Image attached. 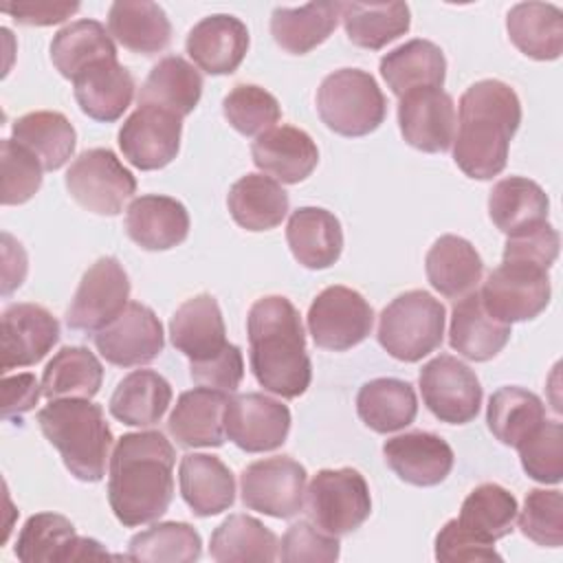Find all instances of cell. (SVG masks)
I'll list each match as a JSON object with an SVG mask.
<instances>
[{"label":"cell","instance_id":"24","mask_svg":"<svg viewBox=\"0 0 563 563\" xmlns=\"http://www.w3.org/2000/svg\"><path fill=\"white\" fill-rule=\"evenodd\" d=\"M128 238L145 251H167L189 235V213L176 198L145 194L130 202L125 211Z\"/></svg>","mask_w":563,"mask_h":563},{"label":"cell","instance_id":"36","mask_svg":"<svg viewBox=\"0 0 563 563\" xmlns=\"http://www.w3.org/2000/svg\"><path fill=\"white\" fill-rule=\"evenodd\" d=\"M356 413L372 431L394 433L413 422L418 413V398L407 380L374 378L358 389Z\"/></svg>","mask_w":563,"mask_h":563},{"label":"cell","instance_id":"9","mask_svg":"<svg viewBox=\"0 0 563 563\" xmlns=\"http://www.w3.org/2000/svg\"><path fill=\"white\" fill-rule=\"evenodd\" d=\"M70 198L97 216H117L136 191V178L112 150L92 147L81 152L66 172Z\"/></svg>","mask_w":563,"mask_h":563},{"label":"cell","instance_id":"34","mask_svg":"<svg viewBox=\"0 0 563 563\" xmlns=\"http://www.w3.org/2000/svg\"><path fill=\"white\" fill-rule=\"evenodd\" d=\"M339 18V2L277 7L271 13V35L286 53L306 55L332 35Z\"/></svg>","mask_w":563,"mask_h":563},{"label":"cell","instance_id":"17","mask_svg":"<svg viewBox=\"0 0 563 563\" xmlns=\"http://www.w3.org/2000/svg\"><path fill=\"white\" fill-rule=\"evenodd\" d=\"M402 139L420 152H446L455 136V103L442 88H416L398 101Z\"/></svg>","mask_w":563,"mask_h":563},{"label":"cell","instance_id":"30","mask_svg":"<svg viewBox=\"0 0 563 563\" xmlns=\"http://www.w3.org/2000/svg\"><path fill=\"white\" fill-rule=\"evenodd\" d=\"M429 284L446 299L473 292L484 275V262L475 246L460 235H440L424 257Z\"/></svg>","mask_w":563,"mask_h":563},{"label":"cell","instance_id":"32","mask_svg":"<svg viewBox=\"0 0 563 563\" xmlns=\"http://www.w3.org/2000/svg\"><path fill=\"white\" fill-rule=\"evenodd\" d=\"M110 35L128 51L156 55L172 42V24L161 4L150 0H119L108 11Z\"/></svg>","mask_w":563,"mask_h":563},{"label":"cell","instance_id":"35","mask_svg":"<svg viewBox=\"0 0 563 563\" xmlns=\"http://www.w3.org/2000/svg\"><path fill=\"white\" fill-rule=\"evenodd\" d=\"M227 207L235 224L242 229L268 231L282 224L290 200L275 178L264 174H246L231 185Z\"/></svg>","mask_w":563,"mask_h":563},{"label":"cell","instance_id":"57","mask_svg":"<svg viewBox=\"0 0 563 563\" xmlns=\"http://www.w3.org/2000/svg\"><path fill=\"white\" fill-rule=\"evenodd\" d=\"M42 385L29 372L2 378V418L22 416L31 411L40 400Z\"/></svg>","mask_w":563,"mask_h":563},{"label":"cell","instance_id":"19","mask_svg":"<svg viewBox=\"0 0 563 563\" xmlns=\"http://www.w3.org/2000/svg\"><path fill=\"white\" fill-rule=\"evenodd\" d=\"M387 466L411 486H438L453 468V449L431 431H409L383 444Z\"/></svg>","mask_w":563,"mask_h":563},{"label":"cell","instance_id":"58","mask_svg":"<svg viewBox=\"0 0 563 563\" xmlns=\"http://www.w3.org/2000/svg\"><path fill=\"white\" fill-rule=\"evenodd\" d=\"M2 295H9L20 288L26 275V253L9 233H2Z\"/></svg>","mask_w":563,"mask_h":563},{"label":"cell","instance_id":"27","mask_svg":"<svg viewBox=\"0 0 563 563\" xmlns=\"http://www.w3.org/2000/svg\"><path fill=\"white\" fill-rule=\"evenodd\" d=\"M178 484L185 504L198 517H213L235 501V479L229 466L207 453H187L178 466Z\"/></svg>","mask_w":563,"mask_h":563},{"label":"cell","instance_id":"5","mask_svg":"<svg viewBox=\"0 0 563 563\" xmlns=\"http://www.w3.org/2000/svg\"><path fill=\"white\" fill-rule=\"evenodd\" d=\"M446 310L427 290H407L391 299L378 317L380 347L402 363H418L440 347Z\"/></svg>","mask_w":563,"mask_h":563},{"label":"cell","instance_id":"55","mask_svg":"<svg viewBox=\"0 0 563 563\" xmlns=\"http://www.w3.org/2000/svg\"><path fill=\"white\" fill-rule=\"evenodd\" d=\"M559 257V233L552 224H541L528 233L506 240L504 260H521L550 268Z\"/></svg>","mask_w":563,"mask_h":563},{"label":"cell","instance_id":"2","mask_svg":"<svg viewBox=\"0 0 563 563\" xmlns=\"http://www.w3.org/2000/svg\"><path fill=\"white\" fill-rule=\"evenodd\" d=\"M519 123L521 101L508 84L499 79L475 81L460 97L453 136L455 165L475 180H490L501 174Z\"/></svg>","mask_w":563,"mask_h":563},{"label":"cell","instance_id":"37","mask_svg":"<svg viewBox=\"0 0 563 563\" xmlns=\"http://www.w3.org/2000/svg\"><path fill=\"white\" fill-rule=\"evenodd\" d=\"M13 141L37 156L46 172L64 167L77 145L73 123L55 110H37L22 114L11 125Z\"/></svg>","mask_w":563,"mask_h":563},{"label":"cell","instance_id":"10","mask_svg":"<svg viewBox=\"0 0 563 563\" xmlns=\"http://www.w3.org/2000/svg\"><path fill=\"white\" fill-rule=\"evenodd\" d=\"M306 319L317 347L345 352L369 336L374 310L358 290L328 286L314 297Z\"/></svg>","mask_w":563,"mask_h":563},{"label":"cell","instance_id":"12","mask_svg":"<svg viewBox=\"0 0 563 563\" xmlns=\"http://www.w3.org/2000/svg\"><path fill=\"white\" fill-rule=\"evenodd\" d=\"M420 394L427 409L446 424L471 422L482 405V385L475 372L451 354H440L420 369Z\"/></svg>","mask_w":563,"mask_h":563},{"label":"cell","instance_id":"13","mask_svg":"<svg viewBox=\"0 0 563 563\" xmlns=\"http://www.w3.org/2000/svg\"><path fill=\"white\" fill-rule=\"evenodd\" d=\"M130 299V277L117 257H99L81 277L66 310L73 330L97 332L114 321Z\"/></svg>","mask_w":563,"mask_h":563},{"label":"cell","instance_id":"47","mask_svg":"<svg viewBox=\"0 0 563 563\" xmlns=\"http://www.w3.org/2000/svg\"><path fill=\"white\" fill-rule=\"evenodd\" d=\"M202 554L200 534L185 521H163L130 539L125 559L152 563H194Z\"/></svg>","mask_w":563,"mask_h":563},{"label":"cell","instance_id":"51","mask_svg":"<svg viewBox=\"0 0 563 563\" xmlns=\"http://www.w3.org/2000/svg\"><path fill=\"white\" fill-rule=\"evenodd\" d=\"M2 205H22L42 187V163L13 139H2Z\"/></svg>","mask_w":563,"mask_h":563},{"label":"cell","instance_id":"52","mask_svg":"<svg viewBox=\"0 0 563 563\" xmlns=\"http://www.w3.org/2000/svg\"><path fill=\"white\" fill-rule=\"evenodd\" d=\"M339 552V537L319 530L312 521H297L284 532L277 556L286 563H332Z\"/></svg>","mask_w":563,"mask_h":563},{"label":"cell","instance_id":"21","mask_svg":"<svg viewBox=\"0 0 563 563\" xmlns=\"http://www.w3.org/2000/svg\"><path fill=\"white\" fill-rule=\"evenodd\" d=\"M187 55L209 75H231L249 51L246 24L229 13L202 18L187 35Z\"/></svg>","mask_w":563,"mask_h":563},{"label":"cell","instance_id":"56","mask_svg":"<svg viewBox=\"0 0 563 563\" xmlns=\"http://www.w3.org/2000/svg\"><path fill=\"white\" fill-rule=\"evenodd\" d=\"M18 24L26 26H51L68 20L79 11V2L66 0H26V2H2L0 7Z\"/></svg>","mask_w":563,"mask_h":563},{"label":"cell","instance_id":"20","mask_svg":"<svg viewBox=\"0 0 563 563\" xmlns=\"http://www.w3.org/2000/svg\"><path fill=\"white\" fill-rule=\"evenodd\" d=\"M169 339L189 363H207L220 356L229 341L216 297L202 292L183 301L172 314Z\"/></svg>","mask_w":563,"mask_h":563},{"label":"cell","instance_id":"26","mask_svg":"<svg viewBox=\"0 0 563 563\" xmlns=\"http://www.w3.org/2000/svg\"><path fill=\"white\" fill-rule=\"evenodd\" d=\"M286 242L292 257L312 271L330 268L343 251L339 218L321 207H299L286 224Z\"/></svg>","mask_w":563,"mask_h":563},{"label":"cell","instance_id":"40","mask_svg":"<svg viewBox=\"0 0 563 563\" xmlns=\"http://www.w3.org/2000/svg\"><path fill=\"white\" fill-rule=\"evenodd\" d=\"M345 35L352 44L380 51L409 31L407 2H339Z\"/></svg>","mask_w":563,"mask_h":563},{"label":"cell","instance_id":"45","mask_svg":"<svg viewBox=\"0 0 563 563\" xmlns=\"http://www.w3.org/2000/svg\"><path fill=\"white\" fill-rule=\"evenodd\" d=\"M517 499L499 484H479L462 501L457 523L479 541L493 543L510 534L517 519Z\"/></svg>","mask_w":563,"mask_h":563},{"label":"cell","instance_id":"3","mask_svg":"<svg viewBox=\"0 0 563 563\" xmlns=\"http://www.w3.org/2000/svg\"><path fill=\"white\" fill-rule=\"evenodd\" d=\"M255 380L282 398H299L312 378L299 310L282 295L260 297L246 317Z\"/></svg>","mask_w":563,"mask_h":563},{"label":"cell","instance_id":"39","mask_svg":"<svg viewBox=\"0 0 563 563\" xmlns=\"http://www.w3.org/2000/svg\"><path fill=\"white\" fill-rule=\"evenodd\" d=\"M202 95V77L194 64L180 55H167L152 66L139 92V106L150 103L178 117L194 112Z\"/></svg>","mask_w":563,"mask_h":563},{"label":"cell","instance_id":"50","mask_svg":"<svg viewBox=\"0 0 563 563\" xmlns=\"http://www.w3.org/2000/svg\"><path fill=\"white\" fill-rule=\"evenodd\" d=\"M523 537L543 548L563 543V497L561 490L532 488L526 495L523 510L517 512Z\"/></svg>","mask_w":563,"mask_h":563},{"label":"cell","instance_id":"42","mask_svg":"<svg viewBox=\"0 0 563 563\" xmlns=\"http://www.w3.org/2000/svg\"><path fill=\"white\" fill-rule=\"evenodd\" d=\"M545 420L543 400L517 385L497 389L486 407L490 433L506 446H519Z\"/></svg>","mask_w":563,"mask_h":563},{"label":"cell","instance_id":"48","mask_svg":"<svg viewBox=\"0 0 563 563\" xmlns=\"http://www.w3.org/2000/svg\"><path fill=\"white\" fill-rule=\"evenodd\" d=\"M224 119L244 136H260L282 119L279 101L255 84H238L222 99Z\"/></svg>","mask_w":563,"mask_h":563},{"label":"cell","instance_id":"18","mask_svg":"<svg viewBox=\"0 0 563 563\" xmlns=\"http://www.w3.org/2000/svg\"><path fill=\"white\" fill-rule=\"evenodd\" d=\"M57 341L59 323L44 306H9L2 312V374L13 367H29L40 363Z\"/></svg>","mask_w":563,"mask_h":563},{"label":"cell","instance_id":"54","mask_svg":"<svg viewBox=\"0 0 563 563\" xmlns=\"http://www.w3.org/2000/svg\"><path fill=\"white\" fill-rule=\"evenodd\" d=\"M189 376L200 387L220 389L227 394H233L244 376V361L238 345L229 343L227 350L207 361V363H189Z\"/></svg>","mask_w":563,"mask_h":563},{"label":"cell","instance_id":"8","mask_svg":"<svg viewBox=\"0 0 563 563\" xmlns=\"http://www.w3.org/2000/svg\"><path fill=\"white\" fill-rule=\"evenodd\" d=\"M550 295L548 268L521 260H501L479 290L486 312L508 325L539 317L548 308Z\"/></svg>","mask_w":563,"mask_h":563},{"label":"cell","instance_id":"15","mask_svg":"<svg viewBox=\"0 0 563 563\" xmlns=\"http://www.w3.org/2000/svg\"><path fill=\"white\" fill-rule=\"evenodd\" d=\"M183 117L141 103L119 130V147L130 165L143 172L169 165L180 150Z\"/></svg>","mask_w":563,"mask_h":563},{"label":"cell","instance_id":"43","mask_svg":"<svg viewBox=\"0 0 563 563\" xmlns=\"http://www.w3.org/2000/svg\"><path fill=\"white\" fill-rule=\"evenodd\" d=\"M103 367L99 358L81 345L62 347L42 374V396L48 400L92 398L99 394Z\"/></svg>","mask_w":563,"mask_h":563},{"label":"cell","instance_id":"4","mask_svg":"<svg viewBox=\"0 0 563 563\" xmlns=\"http://www.w3.org/2000/svg\"><path fill=\"white\" fill-rule=\"evenodd\" d=\"M44 438L59 451L64 466L79 482H99L110 466L112 429L103 409L88 398L48 400L37 411Z\"/></svg>","mask_w":563,"mask_h":563},{"label":"cell","instance_id":"33","mask_svg":"<svg viewBox=\"0 0 563 563\" xmlns=\"http://www.w3.org/2000/svg\"><path fill=\"white\" fill-rule=\"evenodd\" d=\"M510 42L539 62L559 59L563 53V11L550 2H519L506 15Z\"/></svg>","mask_w":563,"mask_h":563},{"label":"cell","instance_id":"1","mask_svg":"<svg viewBox=\"0 0 563 563\" xmlns=\"http://www.w3.org/2000/svg\"><path fill=\"white\" fill-rule=\"evenodd\" d=\"M176 451L161 431L125 433L110 455L108 501L125 528L163 517L174 497Z\"/></svg>","mask_w":563,"mask_h":563},{"label":"cell","instance_id":"25","mask_svg":"<svg viewBox=\"0 0 563 563\" xmlns=\"http://www.w3.org/2000/svg\"><path fill=\"white\" fill-rule=\"evenodd\" d=\"M73 90L84 114L101 123H112L132 103L134 77L117 57L99 59L73 79Z\"/></svg>","mask_w":563,"mask_h":563},{"label":"cell","instance_id":"7","mask_svg":"<svg viewBox=\"0 0 563 563\" xmlns=\"http://www.w3.org/2000/svg\"><path fill=\"white\" fill-rule=\"evenodd\" d=\"M306 512L319 530L334 537L350 534L372 512L369 486L356 468H323L308 484Z\"/></svg>","mask_w":563,"mask_h":563},{"label":"cell","instance_id":"22","mask_svg":"<svg viewBox=\"0 0 563 563\" xmlns=\"http://www.w3.org/2000/svg\"><path fill=\"white\" fill-rule=\"evenodd\" d=\"M229 394L211 387L183 391L169 413L167 431L185 449H211L224 442V407Z\"/></svg>","mask_w":563,"mask_h":563},{"label":"cell","instance_id":"38","mask_svg":"<svg viewBox=\"0 0 563 563\" xmlns=\"http://www.w3.org/2000/svg\"><path fill=\"white\" fill-rule=\"evenodd\" d=\"M172 405V385L154 369H134L117 385L110 413L128 427H152L161 422Z\"/></svg>","mask_w":563,"mask_h":563},{"label":"cell","instance_id":"23","mask_svg":"<svg viewBox=\"0 0 563 563\" xmlns=\"http://www.w3.org/2000/svg\"><path fill=\"white\" fill-rule=\"evenodd\" d=\"M251 156L264 174L286 185L306 180L319 163L317 143L308 132L295 125H275L255 136Z\"/></svg>","mask_w":563,"mask_h":563},{"label":"cell","instance_id":"46","mask_svg":"<svg viewBox=\"0 0 563 563\" xmlns=\"http://www.w3.org/2000/svg\"><path fill=\"white\" fill-rule=\"evenodd\" d=\"M77 539L70 519L57 512H37L24 521L15 541V556L22 563H68Z\"/></svg>","mask_w":563,"mask_h":563},{"label":"cell","instance_id":"6","mask_svg":"<svg viewBox=\"0 0 563 563\" xmlns=\"http://www.w3.org/2000/svg\"><path fill=\"white\" fill-rule=\"evenodd\" d=\"M317 110L332 132L341 136H365L385 121L387 101L367 70L339 68L321 81Z\"/></svg>","mask_w":563,"mask_h":563},{"label":"cell","instance_id":"31","mask_svg":"<svg viewBox=\"0 0 563 563\" xmlns=\"http://www.w3.org/2000/svg\"><path fill=\"white\" fill-rule=\"evenodd\" d=\"M378 70L389 90L400 99L416 88H442L446 59L438 44L418 37L385 53Z\"/></svg>","mask_w":563,"mask_h":563},{"label":"cell","instance_id":"16","mask_svg":"<svg viewBox=\"0 0 563 563\" xmlns=\"http://www.w3.org/2000/svg\"><path fill=\"white\" fill-rule=\"evenodd\" d=\"M97 352L117 367L152 363L165 345V334L152 308L128 301L123 312L92 334Z\"/></svg>","mask_w":563,"mask_h":563},{"label":"cell","instance_id":"29","mask_svg":"<svg viewBox=\"0 0 563 563\" xmlns=\"http://www.w3.org/2000/svg\"><path fill=\"white\" fill-rule=\"evenodd\" d=\"M550 198L543 187L523 176H508L495 183L488 196V216L508 238L528 233L548 222Z\"/></svg>","mask_w":563,"mask_h":563},{"label":"cell","instance_id":"44","mask_svg":"<svg viewBox=\"0 0 563 563\" xmlns=\"http://www.w3.org/2000/svg\"><path fill=\"white\" fill-rule=\"evenodd\" d=\"M209 554L220 563L235 561H275L279 554V541L260 519L251 515L227 517L211 534Z\"/></svg>","mask_w":563,"mask_h":563},{"label":"cell","instance_id":"49","mask_svg":"<svg viewBox=\"0 0 563 563\" xmlns=\"http://www.w3.org/2000/svg\"><path fill=\"white\" fill-rule=\"evenodd\" d=\"M521 466L534 482L559 484L563 477V427L556 420H543V424L530 433L519 446Z\"/></svg>","mask_w":563,"mask_h":563},{"label":"cell","instance_id":"14","mask_svg":"<svg viewBox=\"0 0 563 563\" xmlns=\"http://www.w3.org/2000/svg\"><path fill=\"white\" fill-rule=\"evenodd\" d=\"M290 431V409L260 391L238 394L224 407V433L246 453L279 449Z\"/></svg>","mask_w":563,"mask_h":563},{"label":"cell","instance_id":"41","mask_svg":"<svg viewBox=\"0 0 563 563\" xmlns=\"http://www.w3.org/2000/svg\"><path fill=\"white\" fill-rule=\"evenodd\" d=\"M110 57H117V46L110 31L97 20H75L59 29L51 42V62L70 81L90 64Z\"/></svg>","mask_w":563,"mask_h":563},{"label":"cell","instance_id":"28","mask_svg":"<svg viewBox=\"0 0 563 563\" xmlns=\"http://www.w3.org/2000/svg\"><path fill=\"white\" fill-rule=\"evenodd\" d=\"M508 339L510 325L486 312L477 290L457 299L449 328V343L457 354L475 363L490 361L506 347Z\"/></svg>","mask_w":563,"mask_h":563},{"label":"cell","instance_id":"11","mask_svg":"<svg viewBox=\"0 0 563 563\" xmlns=\"http://www.w3.org/2000/svg\"><path fill=\"white\" fill-rule=\"evenodd\" d=\"M306 468L288 455L257 460L240 475L242 504L275 519L295 517L306 501Z\"/></svg>","mask_w":563,"mask_h":563},{"label":"cell","instance_id":"53","mask_svg":"<svg viewBox=\"0 0 563 563\" xmlns=\"http://www.w3.org/2000/svg\"><path fill=\"white\" fill-rule=\"evenodd\" d=\"M435 559L444 563L462 561H501L493 543L479 541L468 530H464L457 519H449L435 534Z\"/></svg>","mask_w":563,"mask_h":563}]
</instances>
